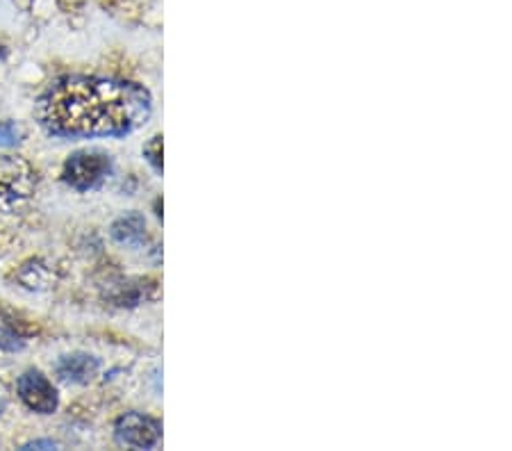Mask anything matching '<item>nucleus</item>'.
<instances>
[{"instance_id": "nucleus-1", "label": "nucleus", "mask_w": 512, "mask_h": 451, "mask_svg": "<svg viewBox=\"0 0 512 451\" xmlns=\"http://www.w3.org/2000/svg\"><path fill=\"white\" fill-rule=\"evenodd\" d=\"M37 121L62 139L126 137L153 114V98L142 85L101 76H62L37 101Z\"/></svg>"}, {"instance_id": "nucleus-2", "label": "nucleus", "mask_w": 512, "mask_h": 451, "mask_svg": "<svg viewBox=\"0 0 512 451\" xmlns=\"http://www.w3.org/2000/svg\"><path fill=\"white\" fill-rule=\"evenodd\" d=\"M37 190V174L26 160L0 155V215H14Z\"/></svg>"}, {"instance_id": "nucleus-3", "label": "nucleus", "mask_w": 512, "mask_h": 451, "mask_svg": "<svg viewBox=\"0 0 512 451\" xmlns=\"http://www.w3.org/2000/svg\"><path fill=\"white\" fill-rule=\"evenodd\" d=\"M112 174V158L103 151H78L64 162V180L73 190H94Z\"/></svg>"}, {"instance_id": "nucleus-4", "label": "nucleus", "mask_w": 512, "mask_h": 451, "mask_svg": "<svg viewBox=\"0 0 512 451\" xmlns=\"http://www.w3.org/2000/svg\"><path fill=\"white\" fill-rule=\"evenodd\" d=\"M114 436L123 447L153 449L162 438L160 424L142 413H126L114 424Z\"/></svg>"}, {"instance_id": "nucleus-5", "label": "nucleus", "mask_w": 512, "mask_h": 451, "mask_svg": "<svg viewBox=\"0 0 512 451\" xmlns=\"http://www.w3.org/2000/svg\"><path fill=\"white\" fill-rule=\"evenodd\" d=\"M16 390H19L23 404L39 415H53L57 404H60V397H57L53 383L39 369H28L19 379V383H16Z\"/></svg>"}, {"instance_id": "nucleus-6", "label": "nucleus", "mask_w": 512, "mask_h": 451, "mask_svg": "<svg viewBox=\"0 0 512 451\" xmlns=\"http://www.w3.org/2000/svg\"><path fill=\"white\" fill-rule=\"evenodd\" d=\"M98 358L89 356V354H69V356H62L60 363H57L55 372L60 376L62 381L66 383H89L98 374Z\"/></svg>"}, {"instance_id": "nucleus-7", "label": "nucleus", "mask_w": 512, "mask_h": 451, "mask_svg": "<svg viewBox=\"0 0 512 451\" xmlns=\"http://www.w3.org/2000/svg\"><path fill=\"white\" fill-rule=\"evenodd\" d=\"M112 237L126 246L142 244L146 240V219L139 212H128L112 224Z\"/></svg>"}, {"instance_id": "nucleus-8", "label": "nucleus", "mask_w": 512, "mask_h": 451, "mask_svg": "<svg viewBox=\"0 0 512 451\" xmlns=\"http://www.w3.org/2000/svg\"><path fill=\"white\" fill-rule=\"evenodd\" d=\"M144 158L155 171H160L162 174V137L160 135H155L151 142L144 146Z\"/></svg>"}, {"instance_id": "nucleus-9", "label": "nucleus", "mask_w": 512, "mask_h": 451, "mask_svg": "<svg viewBox=\"0 0 512 451\" xmlns=\"http://www.w3.org/2000/svg\"><path fill=\"white\" fill-rule=\"evenodd\" d=\"M19 137H21V130L16 128V123L12 121L0 123V146H16L19 144Z\"/></svg>"}, {"instance_id": "nucleus-10", "label": "nucleus", "mask_w": 512, "mask_h": 451, "mask_svg": "<svg viewBox=\"0 0 512 451\" xmlns=\"http://www.w3.org/2000/svg\"><path fill=\"white\" fill-rule=\"evenodd\" d=\"M60 445H57V442H53V440H37V442H28L26 447L23 449H57Z\"/></svg>"}, {"instance_id": "nucleus-11", "label": "nucleus", "mask_w": 512, "mask_h": 451, "mask_svg": "<svg viewBox=\"0 0 512 451\" xmlns=\"http://www.w3.org/2000/svg\"><path fill=\"white\" fill-rule=\"evenodd\" d=\"M5 408H7V388H5V383L0 381V417H3Z\"/></svg>"}, {"instance_id": "nucleus-12", "label": "nucleus", "mask_w": 512, "mask_h": 451, "mask_svg": "<svg viewBox=\"0 0 512 451\" xmlns=\"http://www.w3.org/2000/svg\"><path fill=\"white\" fill-rule=\"evenodd\" d=\"M3 57H5V46L0 44V60H3Z\"/></svg>"}]
</instances>
